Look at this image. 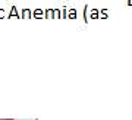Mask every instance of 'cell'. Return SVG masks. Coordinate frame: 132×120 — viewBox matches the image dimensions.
Here are the masks:
<instances>
[{
    "label": "cell",
    "mask_w": 132,
    "mask_h": 120,
    "mask_svg": "<svg viewBox=\"0 0 132 120\" xmlns=\"http://www.w3.org/2000/svg\"><path fill=\"white\" fill-rule=\"evenodd\" d=\"M34 18H41L43 16V10H40V9H37V10H34V15H32Z\"/></svg>",
    "instance_id": "obj_1"
},
{
    "label": "cell",
    "mask_w": 132,
    "mask_h": 120,
    "mask_svg": "<svg viewBox=\"0 0 132 120\" xmlns=\"http://www.w3.org/2000/svg\"><path fill=\"white\" fill-rule=\"evenodd\" d=\"M9 16H19V15H18V10H16V7H15V6L12 7V10H10V15H9Z\"/></svg>",
    "instance_id": "obj_2"
},
{
    "label": "cell",
    "mask_w": 132,
    "mask_h": 120,
    "mask_svg": "<svg viewBox=\"0 0 132 120\" xmlns=\"http://www.w3.org/2000/svg\"><path fill=\"white\" fill-rule=\"evenodd\" d=\"M22 13H24V16H25V18H29V16H31V10L25 9L24 12H22Z\"/></svg>",
    "instance_id": "obj_3"
},
{
    "label": "cell",
    "mask_w": 132,
    "mask_h": 120,
    "mask_svg": "<svg viewBox=\"0 0 132 120\" xmlns=\"http://www.w3.org/2000/svg\"><path fill=\"white\" fill-rule=\"evenodd\" d=\"M69 18H76V12L75 10H71V12H69Z\"/></svg>",
    "instance_id": "obj_4"
},
{
    "label": "cell",
    "mask_w": 132,
    "mask_h": 120,
    "mask_svg": "<svg viewBox=\"0 0 132 120\" xmlns=\"http://www.w3.org/2000/svg\"><path fill=\"white\" fill-rule=\"evenodd\" d=\"M91 16H93V18H97V16H98V12H97V10H93V12H91Z\"/></svg>",
    "instance_id": "obj_5"
},
{
    "label": "cell",
    "mask_w": 132,
    "mask_h": 120,
    "mask_svg": "<svg viewBox=\"0 0 132 120\" xmlns=\"http://www.w3.org/2000/svg\"><path fill=\"white\" fill-rule=\"evenodd\" d=\"M53 13H54V16H56V18H59V16H60V10H53Z\"/></svg>",
    "instance_id": "obj_6"
},
{
    "label": "cell",
    "mask_w": 132,
    "mask_h": 120,
    "mask_svg": "<svg viewBox=\"0 0 132 120\" xmlns=\"http://www.w3.org/2000/svg\"><path fill=\"white\" fill-rule=\"evenodd\" d=\"M53 10H46V16H53Z\"/></svg>",
    "instance_id": "obj_7"
},
{
    "label": "cell",
    "mask_w": 132,
    "mask_h": 120,
    "mask_svg": "<svg viewBox=\"0 0 132 120\" xmlns=\"http://www.w3.org/2000/svg\"><path fill=\"white\" fill-rule=\"evenodd\" d=\"M3 13H5V12H3V10H0V18H3Z\"/></svg>",
    "instance_id": "obj_8"
},
{
    "label": "cell",
    "mask_w": 132,
    "mask_h": 120,
    "mask_svg": "<svg viewBox=\"0 0 132 120\" xmlns=\"http://www.w3.org/2000/svg\"><path fill=\"white\" fill-rule=\"evenodd\" d=\"M0 120H13V119H0Z\"/></svg>",
    "instance_id": "obj_9"
}]
</instances>
